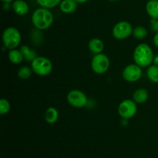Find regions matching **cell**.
<instances>
[{
	"instance_id": "1",
	"label": "cell",
	"mask_w": 158,
	"mask_h": 158,
	"mask_svg": "<svg viewBox=\"0 0 158 158\" xmlns=\"http://www.w3.org/2000/svg\"><path fill=\"white\" fill-rule=\"evenodd\" d=\"M53 20V14L49 9L40 7L32 12V23L40 30H45L50 27Z\"/></svg>"
},
{
	"instance_id": "2",
	"label": "cell",
	"mask_w": 158,
	"mask_h": 158,
	"mask_svg": "<svg viewBox=\"0 0 158 158\" xmlns=\"http://www.w3.org/2000/svg\"><path fill=\"white\" fill-rule=\"evenodd\" d=\"M134 60L140 68L151 66L154 58V54L151 46L147 43H140L134 51Z\"/></svg>"
},
{
	"instance_id": "3",
	"label": "cell",
	"mask_w": 158,
	"mask_h": 158,
	"mask_svg": "<svg viewBox=\"0 0 158 158\" xmlns=\"http://www.w3.org/2000/svg\"><path fill=\"white\" fill-rule=\"evenodd\" d=\"M21 33L15 27L6 28L2 33V41L4 46L9 50L15 49L21 43Z\"/></svg>"
},
{
	"instance_id": "4",
	"label": "cell",
	"mask_w": 158,
	"mask_h": 158,
	"mask_svg": "<svg viewBox=\"0 0 158 158\" xmlns=\"http://www.w3.org/2000/svg\"><path fill=\"white\" fill-rule=\"evenodd\" d=\"M31 68L35 74L40 76H47L52 72V64L45 57H37L31 63Z\"/></svg>"
},
{
	"instance_id": "5",
	"label": "cell",
	"mask_w": 158,
	"mask_h": 158,
	"mask_svg": "<svg viewBox=\"0 0 158 158\" xmlns=\"http://www.w3.org/2000/svg\"><path fill=\"white\" fill-rule=\"evenodd\" d=\"M110 61L106 54H95L91 61V68L92 70L97 74H103L109 69Z\"/></svg>"
},
{
	"instance_id": "6",
	"label": "cell",
	"mask_w": 158,
	"mask_h": 158,
	"mask_svg": "<svg viewBox=\"0 0 158 158\" xmlns=\"http://www.w3.org/2000/svg\"><path fill=\"white\" fill-rule=\"evenodd\" d=\"M133 29H134L129 22H118L113 28V36L117 40H125L133 33Z\"/></svg>"
},
{
	"instance_id": "7",
	"label": "cell",
	"mask_w": 158,
	"mask_h": 158,
	"mask_svg": "<svg viewBox=\"0 0 158 158\" xmlns=\"http://www.w3.org/2000/svg\"><path fill=\"white\" fill-rule=\"evenodd\" d=\"M67 102L74 108H83L87 104L88 99L86 94L80 90H71L67 94Z\"/></svg>"
},
{
	"instance_id": "8",
	"label": "cell",
	"mask_w": 158,
	"mask_h": 158,
	"mask_svg": "<svg viewBox=\"0 0 158 158\" xmlns=\"http://www.w3.org/2000/svg\"><path fill=\"white\" fill-rule=\"evenodd\" d=\"M137 111V103L134 100L126 99L120 103L118 113L123 119H129L134 117Z\"/></svg>"
},
{
	"instance_id": "9",
	"label": "cell",
	"mask_w": 158,
	"mask_h": 158,
	"mask_svg": "<svg viewBox=\"0 0 158 158\" xmlns=\"http://www.w3.org/2000/svg\"><path fill=\"white\" fill-rule=\"evenodd\" d=\"M123 79L128 82H136L142 77V69L136 64H129L123 69L122 72Z\"/></svg>"
},
{
	"instance_id": "10",
	"label": "cell",
	"mask_w": 158,
	"mask_h": 158,
	"mask_svg": "<svg viewBox=\"0 0 158 158\" xmlns=\"http://www.w3.org/2000/svg\"><path fill=\"white\" fill-rule=\"evenodd\" d=\"M14 12L18 15H25L29 12V6L24 0H15L12 4Z\"/></svg>"
},
{
	"instance_id": "11",
	"label": "cell",
	"mask_w": 158,
	"mask_h": 158,
	"mask_svg": "<svg viewBox=\"0 0 158 158\" xmlns=\"http://www.w3.org/2000/svg\"><path fill=\"white\" fill-rule=\"evenodd\" d=\"M78 3L75 0H63L60 4V9L63 13L71 14L75 12Z\"/></svg>"
},
{
	"instance_id": "12",
	"label": "cell",
	"mask_w": 158,
	"mask_h": 158,
	"mask_svg": "<svg viewBox=\"0 0 158 158\" xmlns=\"http://www.w3.org/2000/svg\"><path fill=\"white\" fill-rule=\"evenodd\" d=\"M88 46H89V50L93 54H99L103 52V49H104V43L100 39L93 38L89 40Z\"/></svg>"
},
{
	"instance_id": "13",
	"label": "cell",
	"mask_w": 158,
	"mask_h": 158,
	"mask_svg": "<svg viewBox=\"0 0 158 158\" xmlns=\"http://www.w3.org/2000/svg\"><path fill=\"white\" fill-rule=\"evenodd\" d=\"M146 12L151 19L158 20V0H149L146 4Z\"/></svg>"
},
{
	"instance_id": "14",
	"label": "cell",
	"mask_w": 158,
	"mask_h": 158,
	"mask_svg": "<svg viewBox=\"0 0 158 158\" xmlns=\"http://www.w3.org/2000/svg\"><path fill=\"white\" fill-rule=\"evenodd\" d=\"M148 90L145 88H139L136 90L133 94V100L137 104H143L148 99Z\"/></svg>"
},
{
	"instance_id": "15",
	"label": "cell",
	"mask_w": 158,
	"mask_h": 158,
	"mask_svg": "<svg viewBox=\"0 0 158 158\" xmlns=\"http://www.w3.org/2000/svg\"><path fill=\"white\" fill-rule=\"evenodd\" d=\"M59 118V112L56 108L53 107H49L47 108L46 113H45V119L46 122L49 124H54L56 122Z\"/></svg>"
},
{
	"instance_id": "16",
	"label": "cell",
	"mask_w": 158,
	"mask_h": 158,
	"mask_svg": "<svg viewBox=\"0 0 158 158\" xmlns=\"http://www.w3.org/2000/svg\"><path fill=\"white\" fill-rule=\"evenodd\" d=\"M9 59L10 62L15 64H18L22 63L24 60V56H23V53L21 52L20 50L13 49L10 50L9 52Z\"/></svg>"
},
{
	"instance_id": "17",
	"label": "cell",
	"mask_w": 158,
	"mask_h": 158,
	"mask_svg": "<svg viewBox=\"0 0 158 158\" xmlns=\"http://www.w3.org/2000/svg\"><path fill=\"white\" fill-rule=\"evenodd\" d=\"M20 50L23 53V56H24V58L27 61L32 62L34 59L38 57L36 52L35 50H33L31 49L27 45H23V46H22L21 48H20Z\"/></svg>"
},
{
	"instance_id": "18",
	"label": "cell",
	"mask_w": 158,
	"mask_h": 158,
	"mask_svg": "<svg viewBox=\"0 0 158 158\" xmlns=\"http://www.w3.org/2000/svg\"><path fill=\"white\" fill-rule=\"evenodd\" d=\"M35 1L40 7L51 9L55 8L56 6H60L63 0H35Z\"/></svg>"
},
{
	"instance_id": "19",
	"label": "cell",
	"mask_w": 158,
	"mask_h": 158,
	"mask_svg": "<svg viewBox=\"0 0 158 158\" xmlns=\"http://www.w3.org/2000/svg\"><path fill=\"white\" fill-rule=\"evenodd\" d=\"M148 79L154 83H158V66L153 64L149 66L147 71Z\"/></svg>"
},
{
	"instance_id": "20",
	"label": "cell",
	"mask_w": 158,
	"mask_h": 158,
	"mask_svg": "<svg viewBox=\"0 0 158 158\" xmlns=\"http://www.w3.org/2000/svg\"><path fill=\"white\" fill-rule=\"evenodd\" d=\"M132 34L138 40H143L148 36V29L143 26H137L133 29Z\"/></svg>"
},
{
	"instance_id": "21",
	"label": "cell",
	"mask_w": 158,
	"mask_h": 158,
	"mask_svg": "<svg viewBox=\"0 0 158 158\" xmlns=\"http://www.w3.org/2000/svg\"><path fill=\"white\" fill-rule=\"evenodd\" d=\"M32 68L27 66H23L20 68L18 71V77L21 79H28L32 75Z\"/></svg>"
},
{
	"instance_id": "22",
	"label": "cell",
	"mask_w": 158,
	"mask_h": 158,
	"mask_svg": "<svg viewBox=\"0 0 158 158\" xmlns=\"http://www.w3.org/2000/svg\"><path fill=\"white\" fill-rule=\"evenodd\" d=\"M11 105L9 101L6 99H2L0 100V114L6 115L10 111Z\"/></svg>"
},
{
	"instance_id": "23",
	"label": "cell",
	"mask_w": 158,
	"mask_h": 158,
	"mask_svg": "<svg viewBox=\"0 0 158 158\" xmlns=\"http://www.w3.org/2000/svg\"><path fill=\"white\" fill-rule=\"evenodd\" d=\"M151 27L153 31H154V32L156 33H158V20H154V19H151Z\"/></svg>"
},
{
	"instance_id": "24",
	"label": "cell",
	"mask_w": 158,
	"mask_h": 158,
	"mask_svg": "<svg viewBox=\"0 0 158 158\" xmlns=\"http://www.w3.org/2000/svg\"><path fill=\"white\" fill-rule=\"evenodd\" d=\"M153 41H154V44L155 45L156 47L158 48V33H156V34L154 35Z\"/></svg>"
},
{
	"instance_id": "25",
	"label": "cell",
	"mask_w": 158,
	"mask_h": 158,
	"mask_svg": "<svg viewBox=\"0 0 158 158\" xmlns=\"http://www.w3.org/2000/svg\"><path fill=\"white\" fill-rule=\"evenodd\" d=\"M3 9L5 10L8 11L9 9H10V3H4V6H3Z\"/></svg>"
},
{
	"instance_id": "26",
	"label": "cell",
	"mask_w": 158,
	"mask_h": 158,
	"mask_svg": "<svg viewBox=\"0 0 158 158\" xmlns=\"http://www.w3.org/2000/svg\"><path fill=\"white\" fill-rule=\"evenodd\" d=\"M153 63H154V65L156 66H158V54H157L156 56H154V60H153Z\"/></svg>"
},
{
	"instance_id": "27",
	"label": "cell",
	"mask_w": 158,
	"mask_h": 158,
	"mask_svg": "<svg viewBox=\"0 0 158 158\" xmlns=\"http://www.w3.org/2000/svg\"><path fill=\"white\" fill-rule=\"evenodd\" d=\"M78 4H82V3H85L88 1V0H75Z\"/></svg>"
},
{
	"instance_id": "28",
	"label": "cell",
	"mask_w": 158,
	"mask_h": 158,
	"mask_svg": "<svg viewBox=\"0 0 158 158\" xmlns=\"http://www.w3.org/2000/svg\"><path fill=\"white\" fill-rule=\"evenodd\" d=\"M2 2H3L4 3H12L15 0H1Z\"/></svg>"
},
{
	"instance_id": "29",
	"label": "cell",
	"mask_w": 158,
	"mask_h": 158,
	"mask_svg": "<svg viewBox=\"0 0 158 158\" xmlns=\"http://www.w3.org/2000/svg\"><path fill=\"white\" fill-rule=\"evenodd\" d=\"M110 2H116V1H118V0H108Z\"/></svg>"
}]
</instances>
